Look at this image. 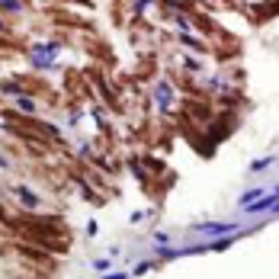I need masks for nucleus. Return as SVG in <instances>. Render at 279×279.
Here are the masks:
<instances>
[{
    "mask_svg": "<svg viewBox=\"0 0 279 279\" xmlns=\"http://www.w3.org/2000/svg\"><path fill=\"white\" fill-rule=\"evenodd\" d=\"M244 225L238 219H231V222H196L193 225V231H202V234H215V238H222V234H234V231H241Z\"/></svg>",
    "mask_w": 279,
    "mask_h": 279,
    "instance_id": "nucleus-1",
    "label": "nucleus"
},
{
    "mask_svg": "<svg viewBox=\"0 0 279 279\" xmlns=\"http://www.w3.org/2000/svg\"><path fill=\"white\" fill-rule=\"evenodd\" d=\"M13 196H16V202H20L23 208H42V196L39 193H32L29 186H13Z\"/></svg>",
    "mask_w": 279,
    "mask_h": 279,
    "instance_id": "nucleus-2",
    "label": "nucleus"
},
{
    "mask_svg": "<svg viewBox=\"0 0 279 279\" xmlns=\"http://www.w3.org/2000/svg\"><path fill=\"white\" fill-rule=\"evenodd\" d=\"M154 100H158V106H161V112H170V103H173V87H170L167 81L154 84Z\"/></svg>",
    "mask_w": 279,
    "mask_h": 279,
    "instance_id": "nucleus-3",
    "label": "nucleus"
},
{
    "mask_svg": "<svg viewBox=\"0 0 279 279\" xmlns=\"http://www.w3.org/2000/svg\"><path fill=\"white\" fill-rule=\"evenodd\" d=\"M177 45H183V48H189V51H196V55H205V51H208V42H202V39H196L193 32H180V36H177Z\"/></svg>",
    "mask_w": 279,
    "mask_h": 279,
    "instance_id": "nucleus-4",
    "label": "nucleus"
},
{
    "mask_svg": "<svg viewBox=\"0 0 279 279\" xmlns=\"http://www.w3.org/2000/svg\"><path fill=\"white\" fill-rule=\"evenodd\" d=\"M276 199H279V193L273 189V193H266L263 199H257V202H250L247 208H244V212H247V215H263V212H269V208L276 205Z\"/></svg>",
    "mask_w": 279,
    "mask_h": 279,
    "instance_id": "nucleus-5",
    "label": "nucleus"
},
{
    "mask_svg": "<svg viewBox=\"0 0 279 279\" xmlns=\"http://www.w3.org/2000/svg\"><path fill=\"white\" fill-rule=\"evenodd\" d=\"M61 48H64V42H61V39H48V42H32V45H29V51H32V55H51V58H55Z\"/></svg>",
    "mask_w": 279,
    "mask_h": 279,
    "instance_id": "nucleus-6",
    "label": "nucleus"
},
{
    "mask_svg": "<svg viewBox=\"0 0 279 279\" xmlns=\"http://www.w3.org/2000/svg\"><path fill=\"white\" fill-rule=\"evenodd\" d=\"M13 109L23 112V116H36L39 103H36V97H29V93H20V97H13Z\"/></svg>",
    "mask_w": 279,
    "mask_h": 279,
    "instance_id": "nucleus-7",
    "label": "nucleus"
},
{
    "mask_svg": "<svg viewBox=\"0 0 279 279\" xmlns=\"http://www.w3.org/2000/svg\"><path fill=\"white\" fill-rule=\"evenodd\" d=\"M241 231H244V228H241ZM241 231H234V234H222V238H215L212 244H208V250H215V254H219V250H228L231 244L241 238Z\"/></svg>",
    "mask_w": 279,
    "mask_h": 279,
    "instance_id": "nucleus-8",
    "label": "nucleus"
},
{
    "mask_svg": "<svg viewBox=\"0 0 279 279\" xmlns=\"http://www.w3.org/2000/svg\"><path fill=\"white\" fill-rule=\"evenodd\" d=\"M0 10H4L7 16H23L26 4H23V0H0Z\"/></svg>",
    "mask_w": 279,
    "mask_h": 279,
    "instance_id": "nucleus-9",
    "label": "nucleus"
},
{
    "mask_svg": "<svg viewBox=\"0 0 279 279\" xmlns=\"http://www.w3.org/2000/svg\"><path fill=\"white\" fill-rule=\"evenodd\" d=\"M263 196H266V189H263V186H254V189H247V193L238 199V205H241V208H247L250 202H257V199H263Z\"/></svg>",
    "mask_w": 279,
    "mask_h": 279,
    "instance_id": "nucleus-10",
    "label": "nucleus"
},
{
    "mask_svg": "<svg viewBox=\"0 0 279 279\" xmlns=\"http://www.w3.org/2000/svg\"><path fill=\"white\" fill-rule=\"evenodd\" d=\"M29 64L36 67V71H51V67H55V58H51V55H32Z\"/></svg>",
    "mask_w": 279,
    "mask_h": 279,
    "instance_id": "nucleus-11",
    "label": "nucleus"
},
{
    "mask_svg": "<svg viewBox=\"0 0 279 279\" xmlns=\"http://www.w3.org/2000/svg\"><path fill=\"white\" fill-rule=\"evenodd\" d=\"M158 266H161V260H142V263L132 269V276H148L151 269H158Z\"/></svg>",
    "mask_w": 279,
    "mask_h": 279,
    "instance_id": "nucleus-12",
    "label": "nucleus"
},
{
    "mask_svg": "<svg viewBox=\"0 0 279 279\" xmlns=\"http://www.w3.org/2000/svg\"><path fill=\"white\" fill-rule=\"evenodd\" d=\"M269 167H273V158H257L254 164H250V173H263Z\"/></svg>",
    "mask_w": 279,
    "mask_h": 279,
    "instance_id": "nucleus-13",
    "label": "nucleus"
},
{
    "mask_svg": "<svg viewBox=\"0 0 279 279\" xmlns=\"http://www.w3.org/2000/svg\"><path fill=\"white\" fill-rule=\"evenodd\" d=\"M93 269H97V273L103 276L106 269H112V257H97V260H93Z\"/></svg>",
    "mask_w": 279,
    "mask_h": 279,
    "instance_id": "nucleus-14",
    "label": "nucleus"
},
{
    "mask_svg": "<svg viewBox=\"0 0 279 279\" xmlns=\"http://www.w3.org/2000/svg\"><path fill=\"white\" fill-rule=\"evenodd\" d=\"M183 67H186V71H193V74H199V71H202V61H199V58H183Z\"/></svg>",
    "mask_w": 279,
    "mask_h": 279,
    "instance_id": "nucleus-15",
    "label": "nucleus"
},
{
    "mask_svg": "<svg viewBox=\"0 0 279 279\" xmlns=\"http://www.w3.org/2000/svg\"><path fill=\"white\" fill-rule=\"evenodd\" d=\"M154 4H158V0H135V7H132V13H135V16H142V13L148 10V7H154Z\"/></svg>",
    "mask_w": 279,
    "mask_h": 279,
    "instance_id": "nucleus-16",
    "label": "nucleus"
},
{
    "mask_svg": "<svg viewBox=\"0 0 279 279\" xmlns=\"http://www.w3.org/2000/svg\"><path fill=\"white\" fill-rule=\"evenodd\" d=\"M151 241H154V244H167V241H170V234H167V231H154V234H151Z\"/></svg>",
    "mask_w": 279,
    "mask_h": 279,
    "instance_id": "nucleus-17",
    "label": "nucleus"
},
{
    "mask_svg": "<svg viewBox=\"0 0 279 279\" xmlns=\"http://www.w3.org/2000/svg\"><path fill=\"white\" fill-rule=\"evenodd\" d=\"M132 273H125V269H119V273H103L100 279H128Z\"/></svg>",
    "mask_w": 279,
    "mask_h": 279,
    "instance_id": "nucleus-18",
    "label": "nucleus"
},
{
    "mask_svg": "<svg viewBox=\"0 0 279 279\" xmlns=\"http://www.w3.org/2000/svg\"><path fill=\"white\" fill-rule=\"evenodd\" d=\"M0 170H13V164H10V158H7L4 151H0Z\"/></svg>",
    "mask_w": 279,
    "mask_h": 279,
    "instance_id": "nucleus-19",
    "label": "nucleus"
},
{
    "mask_svg": "<svg viewBox=\"0 0 279 279\" xmlns=\"http://www.w3.org/2000/svg\"><path fill=\"white\" fill-rule=\"evenodd\" d=\"M145 219H148L145 212H132V219H128V222H132V225H138V222H145Z\"/></svg>",
    "mask_w": 279,
    "mask_h": 279,
    "instance_id": "nucleus-20",
    "label": "nucleus"
},
{
    "mask_svg": "<svg viewBox=\"0 0 279 279\" xmlns=\"http://www.w3.org/2000/svg\"><path fill=\"white\" fill-rule=\"evenodd\" d=\"M97 231H100V225H97V222H87V234H90V238H93Z\"/></svg>",
    "mask_w": 279,
    "mask_h": 279,
    "instance_id": "nucleus-21",
    "label": "nucleus"
},
{
    "mask_svg": "<svg viewBox=\"0 0 279 279\" xmlns=\"http://www.w3.org/2000/svg\"><path fill=\"white\" fill-rule=\"evenodd\" d=\"M0 36H7V23L4 20H0Z\"/></svg>",
    "mask_w": 279,
    "mask_h": 279,
    "instance_id": "nucleus-22",
    "label": "nucleus"
},
{
    "mask_svg": "<svg viewBox=\"0 0 279 279\" xmlns=\"http://www.w3.org/2000/svg\"><path fill=\"white\" fill-rule=\"evenodd\" d=\"M276 193H279V183H276Z\"/></svg>",
    "mask_w": 279,
    "mask_h": 279,
    "instance_id": "nucleus-23",
    "label": "nucleus"
},
{
    "mask_svg": "<svg viewBox=\"0 0 279 279\" xmlns=\"http://www.w3.org/2000/svg\"><path fill=\"white\" fill-rule=\"evenodd\" d=\"M13 279H20V276H13Z\"/></svg>",
    "mask_w": 279,
    "mask_h": 279,
    "instance_id": "nucleus-24",
    "label": "nucleus"
}]
</instances>
